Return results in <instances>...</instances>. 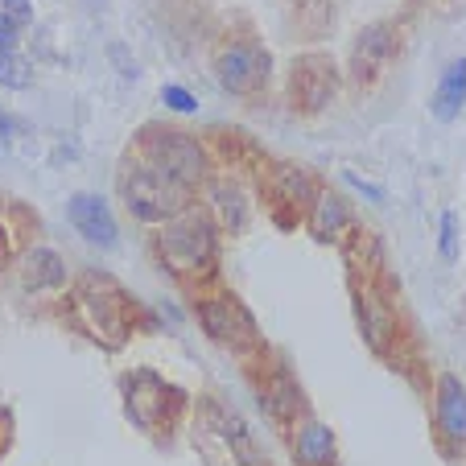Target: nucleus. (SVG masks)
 Wrapping results in <instances>:
<instances>
[{
	"label": "nucleus",
	"instance_id": "1",
	"mask_svg": "<svg viewBox=\"0 0 466 466\" xmlns=\"http://www.w3.org/2000/svg\"><path fill=\"white\" fill-rule=\"evenodd\" d=\"M157 252H161V260L169 264V273L186 277V281L211 277L215 264H219V236H215V223L198 211H182L177 219L161 223Z\"/></svg>",
	"mask_w": 466,
	"mask_h": 466
},
{
	"label": "nucleus",
	"instance_id": "2",
	"mask_svg": "<svg viewBox=\"0 0 466 466\" xmlns=\"http://www.w3.org/2000/svg\"><path fill=\"white\" fill-rule=\"evenodd\" d=\"M124 203H128V211L137 215V219L145 223H169L177 219L182 211H190V186L174 182L169 174H161V169L145 166V161H132L128 169H124Z\"/></svg>",
	"mask_w": 466,
	"mask_h": 466
},
{
	"label": "nucleus",
	"instance_id": "3",
	"mask_svg": "<svg viewBox=\"0 0 466 466\" xmlns=\"http://www.w3.org/2000/svg\"><path fill=\"white\" fill-rule=\"evenodd\" d=\"M75 318L91 339L120 347L128 339V298L107 277H83L75 289Z\"/></svg>",
	"mask_w": 466,
	"mask_h": 466
},
{
	"label": "nucleus",
	"instance_id": "4",
	"mask_svg": "<svg viewBox=\"0 0 466 466\" xmlns=\"http://www.w3.org/2000/svg\"><path fill=\"white\" fill-rule=\"evenodd\" d=\"M186 396L177 392L169 380H161L157 371H132L124 380V413L137 430L145 433H161V430H174L177 413H182Z\"/></svg>",
	"mask_w": 466,
	"mask_h": 466
},
{
	"label": "nucleus",
	"instance_id": "5",
	"mask_svg": "<svg viewBox=\"0 0 466 466\" xmlns=\"http://www.w3.org/2000/svg\"><path fill=\"white\" fill-rule=\"evenodd\" d=\"M137 161L161 169V174H169L174 182L190 186V190L207 177L203 145L194 141L190 132H177V128H145L141 132V157Z\"/></svg>",
	"mask_w": 466,
	"mask_h": 466
},
{
	"label": "nucleus",
	"instance_id": "6",
	"mask_svg": "<svg viewBox=\"0 0 466 466\" xmlns=\"http://www.w3.org/2000/svg\"><path fill=\"white\" fill-rule=\"evenodd\" d=\"M194 441L211 454L215 446L223 450V462H231V466H252L256 462V441H252V433H248V425L239 421L231 409H223V405H215V400H203L198 405V425H194Z\"/></svg>",
	"mask_w": 466,
	"mask_h": 466
},
{
	"label": "nucleus",
	"instance_id": "7",
	"mask_svg": "<svg viewBox=\"0 0 466 466\" xmlns=\"http://www.w3.org/2000/svg\"><path fill=\"white\" fill-rule=\"evenodd\" d=\"M198 322L203 330L228 351H256L260 347V330H256V318L244 309V301L231 298V293H215V298L198 301Z\"/></svg>",
	"mask_w": 466,
	"mask_h": 466
},
{
	"label": "nucleus",
	"instance_id": "8",
	"mask_svg": "<svg viewBox=\"0 0 466 466\" xmlns=\"http://www.w3.org/2000/svg\"><path fill=\"white\" fill-rule=\"evenodd\" d=\"M339 96V66L330 54L314 50V54H301V58H293L289 66V104L293 112H322L330 99Z\"/></svg>",
	"mask_w": 466,
	"mask_h": 466
},
{
	"label": "nucleus",
	"instance_id": "9",
	"mask_svg": "<svg viewBox=\"0 0 466 466\" xmlns=\"http://www.w3.org/2000/svg\"><path fill=\"white\" fill-rule=\"evenodd\" d=\"M268 66H273V58L256 42H228L215 54V79L231 96H256V91H264L268 87Z\"/></svg>",
	"mask_w": 466,
	"mask_h": 466
},
{
	"label": "nucleus",
	"instance_id": "10",
	"mask_svg": "<svg viewBox=\"0 0 466 466\" xmlns=\"http://www.w3.org/2000/svg\"><path fill=\"white\" fill-rule=\"evenodd\" d=\"M396 50H400V34L388 21L360 29V37L351 42V79L355 87H371V83L384 79V71L392 66Z\"/></svg>",
	"mask_w": 466,
	"mask_h": 466
},
{
	"label": "nucleus",
	"instance_id": "11",
	"mask_svg": "<svg viewBox=\"0 0 466 466\" xmlns=\"http://www.w3.org/2000/svg\"><path fill=\"white\" fill-rule=\"evenodd\" d=\"M66 215H71L75 231H79L87 244H99V248H116L120 231H116V219H112V207L99 198V194H71L66 203Z\"/></svg>",
	"mask_w": 466,
	"mask_h": 466
},
{
	"label": "nucleus",
	"instance_id": "12",
	"mask_svg": "<svg viewBox=\"0 0 466 466\" xmlns=\"http://www.w3.org/2000/svg\"><path fill=\"white\" fill-rule=\"evenodd\" d=\"M433 417L446 441L466 446V388L458 376H438V392H433Z\"/></svg>",
	"mask_w": 466,
	"mask_h": 466
},
{
	"label": "nucleus",
	"instance_id": "13",
	"mask_svg": "<svg viewBox=\"0 0 466 466\" xmlns=\"http://www.w3.org/2000/svg\"><path fill=\"white\" fill-rule=\"evenodd\" d=\"M293 454L301 466H335V433L322 421L306 417V421L293 425Z\"/></svg>",
	"mask_w": 466,
	"mask_h": 466
},
{
	"label": "nucleus",
	"instance_id": "14",
	"mask_svg": "<svg viewBox=\"0 0 466 466\" xmlns=\"http://www.w3.org/2000/svg\"><path fill=\"white\" fill-rule=\"evenodd\" d=\"M462 104H466V58H458L441 71V83L430 99V112H433V120L450 124L462 116Z\"/></svg>",
	"mask_w": 466,
	"mask_h": 466
},
{
	"label": "nucleus",
	"instance_id": "15",
	"mask_svg": "<svg viewBox=\"0 0 466 466\" xmlns=\"http://www.w3.org/2000/svg\"><path fill=\"white\" fill-rule=\"evenodd\" d=\"M347 228H351V211H347V203L330 190H318L314 203H309V231H314L318 239H335L339 231H347Z\"/></svg>",
	"mask_w": 466,
	"mask_h": 466
},
{
	"label": "nucleus",
	"instance_id": "16",
	"mask_svg": "<svg viewBox=\"0 0 466 466\" xmlns=\"http://www.w3.org/2000/svg\"><path fill=\"white\" fill-rule=\"evenodd\" d=\"M360 322H363V335L376 351H388V339L396 335V318L376 293H360Z\"/></svg>",
	"mask_w": 466,
	"mask_h": 466
},
{
	"label": "nucleus",
	"instance_id": "17",
	"mask_svg": "<svg viewBox=\"0 0 466 466\" xmlns=\"http://www.w3.org/2000/svg\"><path fill=\"white\" fill-rule=\"evenodd\" d=\"M264 405L273 409V417H281V421H298V413H301L298 380H293L289 371H277V376L264 384Z\"/></svg>",
	"mask_w": 466,
	"mask_h": 466
},
{
	"label": "nucleus",
	"instance_id": "18",
	"mask_svg": "<svg viewBox=\"0 0 466 466\" xmlns=\"http://www.w3.org/2000/svg\"><path fill=\"white\" fill-rule=\"evenodd\" d=\"M66 281V264H62L58 252L50 248H34L25 260V285L29 289H58Z\"/></svg>",
	"mask_w": 466,
	"mask_h": 466
},
{
	"label": "nucleus",
	"instance_id": "19",
	"mask_svg": "<svg viewBox=\"0 0 466 466\" xmlns=\"http://www.w3.org/2000/svg\"><path fill=\"white\" fill-rule=\"evenodd\" d=\"M211 198H215V211H219L223 228H228V231H239V228H244L248 207H244V194H239L236 186H231V182H215Z\"/></svg>",
	"mask_w": 466,
	"mask_h": 466
},
{
	"label": "nucleus",
	"instance_id": "20",
	"mask_svg": "<svg viewBox=\"0 0 466 466\" xmlns=\"http://www.w3.org/2000/svg\"><path fill=\"white\" fill-rule=\"evenodd\" d=\"M293 17H298L301 34L318 37L335 25V0H298V13H293Z\"/></svg>",
	"mask_w": 466,
	"mask_h": 466
},
{
	"label": "nucleus",
	"instance_id": "21",
	"mask_svg": "<svg viewBox=\"0 0 466 466\" xmlns=\"http://www.w3.org/2000/svg\"><path fill=\"white\" fill-rule=\"evenodd\" d=\"M0 83L5 87H29V66L17 58V54H0Z\"/></svg>",
	"mask_w": 466,
	"mask_h": 466
},
{
	"label": "nucleus",
	"instance_id": "22",
	"mask_svg": "<svg viewBox=\"0 0 466 466\" xmlns=\"http://www.w3.org/2000/svg\"><path fill=\"white\" fill-rule=\"evenodd\" d=\"M438 248H441V260H458V219H454V211L441 215V236H438Z\"/></svg>",
	"mask_w": 466,
	"mask_h": 466
},
{
	"label": "nucleus",
	"instance_id": "23",
	"mask_svg": "<svg viewBox=\"0 0 466 466\" xmlns=\"http://www.w3.org/2000/svg\"><path fill=\"white\" fill-rule=\"evenodd\" d=\"M161 99H166L174 112H194V107H198L190 91H186V87H174V83H169V87H161Z\"/></svg>",
	"mask_w": 466,
	"mask_h": 466
},
{
	"label": "nucleus",
	"instance_id": "24",
	"mask_svg": "<svg viewBox=\"0 0 466 466\" xmlns=\"http://www.w3.org/2000/svg\"><path fill=\"white\" fill-rule=\"evenodd\" d=\"M0 13L13 21H29L34 17V0H0Z\"/></svg>",
	"mask_w": 466,
	"mask_h": 466
},
{
	"label": "nucleus",
	"instance_id": "25",
	"mask_svg": "<svg viewBox=\"0 0 466 466\" xmlns=\"http://www.w3.org/2000/svg\"><path fill=\"white\" fill-rule=\"evenodd\" d=\"M13 46H17V21L0 13V54H13Z\"/></svg>",
	"mask_w": 466,
	"mask_h": 466
},
{
	"label": "nucleus",
	"instance_id": "26",
	"mask_svg": "<svg viewBox=\"0 0 466 466\" xmlns=\"http://www.w3.org/2000/svg\"><path fill=\"white\" fill-rule=\"evenodd\" d=\"M0 132H5V137H9V141H17V137H25V124H21V120H13V116H5V112H0Z\"/></svg>",
	"mask_w": 466,
	"mask_h": 466
},
{
	"label": "nucleus",
	"instance_id": "27",
	"mask_svg": "<svg viewBox=\"0 0 466 466\" xmlns=\"http://www.w3.org/2000/svg\"><path fill=\"white\" fill-rule=\"evenodd\" d=\"M5 256H9V252H5V239H0V264H5Z\"/></svg>",
	"mask_w": 466,
	"mask_h": 466
}]
</instances>
